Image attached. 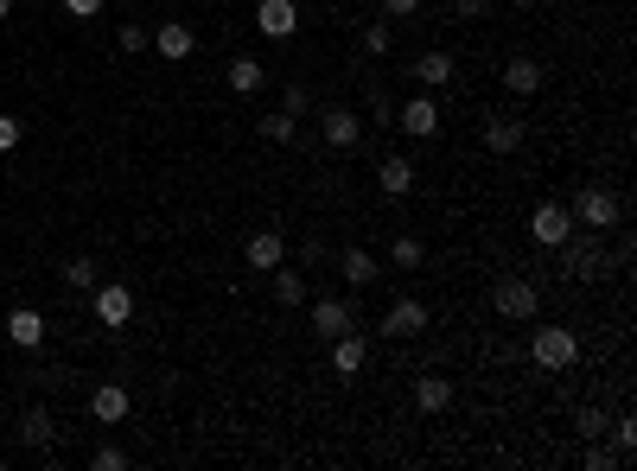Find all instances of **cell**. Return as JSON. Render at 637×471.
I'll return each mask as SVG.
<instances>
[{
    "instance_id": "18",
    "label": "cell",
    "mask_w": 637,
    "mask_h": 471,
    "mask_svg": "<svg viewBox=\"0 0 637 471\" xmlns=\"http://www.w3.org/2000/svg\"><path fill=\"white\" fill-rule=\"evenodd\" d=\"M504 90H510V96H536V90H542V64L516 51V58L504 64Z\"/></svg>"
},
{
    "instance_id": "2",
    "label": "cell",
    "mask_w": 637,
    "mask_h": 471,
    "mask_svg": "<svg viewBox=\"0 0 637 471\" xmlns=\"http://www.w3.org/2000/svg\"><path fill=\"white\" fill-rule=\"evenodd\" d=\"M567 211H574V223H587L593 236H606L612 223H625V204H618V198H612L606 185H580V191H574V204H567Z\"/></svg>"
},
{
    "instance_id": "30",
    "label": "cell",
    "mask_w": 637,
    "mask_h": 471,
    "mask_svg": "<svg viewBox=\"0 0 637 471\" xmlns=\"http://www.w3.org/2000/svg\"><path fill=\"white\" fill-rule=\"evenodd\" d=\"M64 287H96V261L71 255V261H64Z\"/></svg>"
},
{
    "instance_id": "12",
    "label": "cell",
    "mask_w": 637,
    "mask_h": 471,
    "mask_svg": "<svg viewBox=\"0 0 637 471\" xmlns=\"http://www.w3.org/2000/svg\"><path fill=\"white\" fill-rule=\"evenodd\" d=\"M319 134H325V147H338V153H351L357 141H364V128H357L351 109H325L319 115Z\"/></svg>"
},
{
    "instance_id": "41",
    "label": "cell",
    "mask_w": 637,
    "mask_h": 471,
    "mask_svg": "<svg viewBox=\"0 0 637 471\" xmlns=\"http://www.w3.org/2000/svg\"><path fill=\"white\" fill-rule=\"evenodd\" d=\"M510 7H536V0H510Z\"/></svg>"
},
{
    "instance_id": "38",
    "label": "cell",
    "mask_w": 637,
    "mask_h": 471,
    "mask_svg": "<svg viewBox=\"0 0 637 471\" xmlns=\"http://www.w3.org/2000/svg\"><path fill=\"white\" fill-rule=\"evenodd\" d=\"M383 13H389V20H415L421 0H383Z\"/></svg>"
},
{
    "instance_id": "32",
    "label": "cell",
    "mask_w": 637,
    "mask_h": 471,
    "mask_svg": "<svg viewBox=\"0 0 637 471\" xmlns=\"http://www.w3.org/2000/svg\"><path fill=\"white\" fill-rule=\"evenodd\" d=\"M580 465H587V471H618V465H625V459H618V446H587V459H580Z\"/></svg>"
},
{
    "instance_id": "20",
    "label": "cell",
    "mask_w": 637,
    "mask_h": 471,
    "mask_svg": "<svg viewBox=\"0 0 637 471\" xmlns=\"http://www.w3.org/2000/svg\"><path fill=\"white\" fill-rule=\"evenodd\" d=\"M415 408L421 414H446V408H453V382H446V376H421L415 382Z\"/></svg>"
},
{
    "instance_id": "23",
    "label": "cell",
    "mask_w": 637,
    "mask_h": 471,
    "mask_svg": "<svg viewBox=\"0 0 637 471\" xmlns=\"http://www.w3.org/2000/svg\"><path fill=\"white\" fill-rule=\"evenodd\" d=\"M262 83H268V64L262 58H230V90L236 96H255Z\"/></svg>"
},
{
    "instance_id": "33",
    "label": "cell",
    "mask_w": 637,
    "mask_h": 471,
    "mask_svg": "<svg viewBox=\"0 0 637 471\" xmlns=\"http://www.w3.org/2000/svg\"><path fill=\"white\" fill-rule=\"evenodd\" d=\"M574 427L587 433V440H599V433L612 427V414H606V408H580V414H574Z\"/></svg>"
},
{
    "instance_id": "11",
    "label": "cell",
    "mask_w": 637,
    "mask_h": 471,
    "mask_svg": "<svg viewBox=\"0 0 637 471\" xmlns=\"http://www.w3.org/2000/svg\"><path fill=\"white\" fill-rule=\"evenodd\" d=\"M153 51H160V58H172V64H185L198 51V32L185 26V20H166L160 32H153Z\"/></svg>"
},
{
    "instance_id": "40",
    "label": "cell",
    "mask_w": 637,
    "mask_h": 471,
    "mask_svg": "<svg viewBox=\"0 0 637 471\" xmlns=\"http://www.w3.org/2000/svg\"><path fill=\"white\" fill-rule=\"evenodd\" d=\"M0 20H13V0H0Z\"/></svg>"
},
{
    "instance_id": "27",
    "label": "cell",
    "mask_w": 637,
    "mask_h": 471,
    "mask_svg": "<svg viewBox=\"0 0 637 471\" xmlns=\"http://www.w3.org/2000/svg\"><path fill=\"white\" fill-rule=\"evenodd\" d=\"M364 51H370V58H389V51H395V26L389 20H370L364 26Z\"/></svg>"
},
{
    "instance_id": "16",
    "label": "cell",
    "mask_w": 637,
    "mask_h": 471,
    "mask_svg": "<svg viewBox=\"0 0 637 471\" xmlns=\"http://www.w3.org/2000/svg\"><path fill=\"white\" fill-rule=\"evenodd\" d=\"M7 338L20 344V351H39V344H45V319H39L32 306H13V312H7Z\"/></svg>"
},
{
    "instance_id": "35",
    "label": "cell",
    "mask_w": 637,
    "mask_h": 471,
    "mask_svg": "<svg viewBox=\"0 0 637 471\" xmlns=\"http://www.w3.org/2000/svg\"><path fill=\"white\" fill-rule=\"evenodd\" d=\"M96 471H128V452L122 446H96Z\"/></svg>"
},
{
    "instance_id": "1",
    "label": "cell",
    "mask_w": 637,
    "mask_h": 471,
    "mask_svg": "<svg viewBox=\"0 0 637 471\" xmlns=\"http://www.w3.org/2000/svg\"><path fill=\"white\" fill-rule=\"evenodd\" d=\"M529 357H536L548 376H561V370H574V363H580V338H574L567 325H536V338H529Z\"/></svg>"
},
{
    "instance_id": "5",
    "label": "cell",
    "mask_w": 637,
    "mask_h": 471,
    "mask_svg": "<svg viewBox=\"0 0 637 471\" xmlns=\"http://www.w3.org/2000/svg\"><path fill=\"white\" fill-rule=\"evenodd\" d=\"M529 236H536L542 249H561V242L574 236V211H567V204H555V198H542L536 211H529Z\"/></svg>"
},
{
    "instance_id": "13",
    "label": "cell",
    "mask_w": 637,
    "mask_h": 471,
    "mask_svg": "<svg viewBox=\"0 0 637 471\" xmlns=\"http://www.w3.org/2000/svg\"><path fill=\"white\" fill-rule=\"evenodd\" d=\"M134 319V293L128 287H96V325H128Z\"/></svg>"
},
{
    "instance_id": "17",
    "label": "cell",
    "mask_w": 637,
    "mask_h": 471,
    "mask_svg": "<svg viewBox=\"0 0 637 471\" xmlns=\"http://www.w3.org/2000/svg\"><path fill=\"white\" fill-rule=\"evenodd\" d=\"M364 357H370V344L357 338V325L332 338V370H338V376H357V370H364Z\"/></svg>"
},
{
    "instance_id": "39",
    "label": "cell",
    "mask_w": 637,
    "mask_h": 471,
    "mask_svg": "<svg viewBox=\"0 0 637 471\" xmlns=\"http://www.w3.org/2000/svg\"><path fill=\"white\" fill-rule=\"evenodd\" d=\"M453 13H459V20H478V13H485V0H453Z\"/></svg>"
},
{
    "instance_id": "26",
    "label": "cell",
    "mask_w": 637,
    "mask_h": 471,
    "mask_svg": "<svg viewBox=\"0 0 637 471\" xmlns=\"http://www.w3.org/2000/svg\"><path fill=\"white\" fill-rule=\"evenodd\" d=\"M20 446H32V452L51 446V414H45V408H32L26 421H20Z\"/></svg>"
},
{
    "instance_id": "3",
    "label": "cell",
    "mask_w": 637,
    "mask_h": 471,
    "mask_svg": "<svg viewBox=\"0 0 637 471\" xmlns=\"http://www.w3.org/2000/svg\"><path fill=\"white\" fill-rule=\"evenodd\" d=\"M491 306H497V319L529 325V319L542 312V293H536V281H523V274H504V281L491 287Z\"/></svg>"
},
{
    "instance_id": "21",
    "label": "cell",
    "mask_w": 637,
    "mask_h": 471,
    "mask_svg": "<svg viewBox=\"0 0 637 471\" xmlns=\"http://www.w3.org/2000/svg\"><path fill=\"white\" fill-rule=\"evenodd\" d=\"M415 83H421V90L453 83V58H446V51H421V58H415Z\"/></svg>"
},
{
    "instance_id": "4",
    "label": "cell",
    "mask_w": 637,
    "mask_h": 471,
    "mask_svg": "<svg viewBox=\"0 0 637 471\" xmlns=\"http://www.w3.org/2000/svg\"><path fill=\"white\" fill-rule=\"evenodd\" d=\"M561 268H567V281H599L606 274V249H599V236H567L561 242Z\"/></svg>"
},
{
    "instance_id": "15",
    "label": "cell",
    "mask_w": 637,
    "mask_h": 471,
    "mask_svg": "<svg viewBox=\"0 0 637 471\" xmlns=\"http://www.w3.org/2000/svg\"><path fill=\"white\" fill-rule=\"evenodd\" d=\"M376 185H383V198H408V191H415V160L389 153V160L376 166Z\"/></svg>"
},
{
    "instance_id": "14",
    "label": "cell",
    "mask_w": 637,
    "mask_h": 471,
    "mask_svg": "<svg viewBox=\"0 0 637 471\" xmlns=\"http://www.w3.org/2000/svg\"><path fill=\"white\" fill-rule=\"evenodd\" d=\"M421 325H427V306H421V300H389V312H383V331H389V338H415Z\"/></svg>"
},
{
    "instance_id": "24",
    "label": "cell",
    "mask_w": 637,
    "mask_h": 471,
    "mask_svg": "<svg viewBox=\"0 0 637 471\" xmlns=\"http://www.w3.org/2000/svg\"><path fill=\"white\" fill-rule=\"evenodd\" d=\"M268 274H274V300H281V306H306V274H294L287 261L268 268Z\"/></svg>"
},
{
    "instance_id": "36",
    "label": "cell",
    "mask_w": 637,
    "mask_h": 471,
    "mask_svg": "<svg viewBox=\"0 0 637 471\" xmlns=\"http://www.w3.org/2000/svg\"><path fill=\"white\" fill-rule=\"evenodd\" d=\"M102 7H109V0H64V13H71V20H96Z\"/></svg>"
},
{
    "instance_id": "37",
    "label": "cell",
    "mask_w": 637,
    "mask_h": 471,
    "mask_svg": "<svg viewBox=\"0 0 637 471\" xmlns=\"http://www.w3.org/2000/svg\"><path fill=\"white\" fill-rule=\"evenodd\" d=\"M20 134H26L20 121H13V115H0V153H13V147H20Z\"/></svg>"
},
{
    "instance_id": "28",
    "label": "cell",
    "mask_w": 637,
    "mask_h": 471,
    "mask_svg": "<svg viewBox=\"0 0 637 471\" xmlns=\"http://www.w3.org/2000/svg\"><path fill=\"white\" fill-rule=\"evenodd\" d=\"M389 261H395V268H421V261H427V242H421V236H395Z\"/></svg>"
},
{
    "instance_id": "9",
    "label": "cell",
    "mask_w": 637,
    "mask_h": 471,
    "mask_svg": "<svg viewBox=\"0 0 637 471\" xmlns=\"http://www.w3.org/2000/svg\"><path fill=\"white\" fill-rule=\"evenodd\" d=\"M243 261H249V268H281V261H287V236L281 230H255L249 242H243Z\"/></svg>"
},
{
    "instance_id": "29",
    "label": "cell",
    "mask_w": 637,
    "mask_h": 471,
    "mask_svg": "<svg viewBox=\"0 0 637 471\" xmlns=\"http://www.w3.org/2000/svg\"><path fill=\"white\" fill-rule=\"evenodd\" d=\"M606 433H612V446H618V459H631V452H637V421H631V414H618V421H612Z\"/></svg>"
},
{
    "instance_id": "19",
    "label": "cell",
    "mask_w": 637,
    "mask_h": 471,
    "mask_svg": "<svg viewBox=\"0 0 637 471\" xmlns=\"http://www.w3.org/2000/svg\"><path fill=\"white\" fill-rule=\"evenodd\" d=\"M523 134H529V128H523L516 115H491V121H485V147H491V153H516V147H523Z\"/></svg>"
},
{
    "instance_id": "31",
    "label": "cell",
    "mask_w": 637,
    "mask_h": 471,
    "mask_svg": "<svg viewBox=\"0 0 637 471\" xmlns=\"http://www.w3.org/2000/svg\"><path fill=\"white\" fill-rule=\"evenodd\" d=\"M281 109L294 115V121H300V115H313V90H306V83H287V90H281Z\"/></svg>"
},
{
    "instance_id": "22",
    "label": "cell",
    "mask_w": 637,
    "mask_h": 471,
    "mask_svg": "<svg viewBox=\"0 0 637 471\" xmlns=\"http://www.w3.org/2000/svg\"><path fill=\"white\" fill-rule=\"evenodd\" d=\"M338 274H344V287H370L376 281V255L370 249H344L338 255Z\"/></svg>"
},
{
    "instance_id": "8",
    "label": "cell",
    "mask_w": 637,
    "mask_h": 471,
    "mask_svg": "<svg viewBox=\"0 0 637 471\" xmlns=\"http://www.w3.org/2000/svg\"><path fill=\"white\" fill-rule=\"evenodd\" d=\"M395 128H402V134H415V141H427V134H440V102H434V90H421L415 102H408Z\"/></svg>"
},
{
    "instance_id": "10",
    "label": "cell",
    "mask_w": 637,
    "mask_h": 471,
    "mask_svg": "<svg viewBox=\"0 0 637 471\" xmlns=\"http://www.w3.org/2000/svg\"><path fill=\"white\" fill-rule=\"evenodd\" d=\"M128 408H134V401H128L122 382H102V389H90V414H96L102 427H122V421H128Z\"/></svg>"
},
{
    "instance_id": "6",
    "label": "cell",
    "mask_w": 637,
    "mask_h": 471,
    "mask_svg": "<svg viewBox=\"0 0 637 471\" xmlns=\"http://www.w3.org/2000/svg\"><path fill=\"white\" fill-rule=\"evenodd\" d=\"M255 26H262V39H294V32H300V7H294V0H262V7H255Z\"/></svg>"
},
{
    "instance_id": "25",
    "label": "cell",
    "mask_w": 637,
    "mask_h": 471,
    "mask_svg": "<svg viewBox=\"0 0 637 471\" xmlns=\"http://www.w3.org/2000/svg\"><path fill=\"white\" fill-rule=\"evenodd\" d=\"M262 141H274V147H294V141H300V121L287 115V109H274V115H262Z\"/></svg>"
},
{
    "instance_id": "34",
    "label": "cell",
    "mask_w": 637,
    "mask_h": 471,
    "mask_svg": "<svg viewBox=\"0 0 637 471\" xmlns=\"http://www.w3.org/2000/svg\"><path fill=\"white\" fill-rule=\"evenodd\" d=\"M115 45H122V51H147L153 39H147V26H134V20H128L122 32H115Z\"/></svg>"
},
{
    "instance_id": "7",
    "label": "cell",
    "mask_w": 637,
    "mask_h": 471,
    "mask_svg": "<svg viewBox=\"0 0 637 471\" xmlns=\"http://www.w3.org/2000/svg\"><path fill=\"white\" fill-rule=\"evenodd\" d=\"M351 325H357V306L351 300H338V293H332V300H313V331H319L325 344H332L338 331H351Z\"/></svg>"
}]
</instances>
